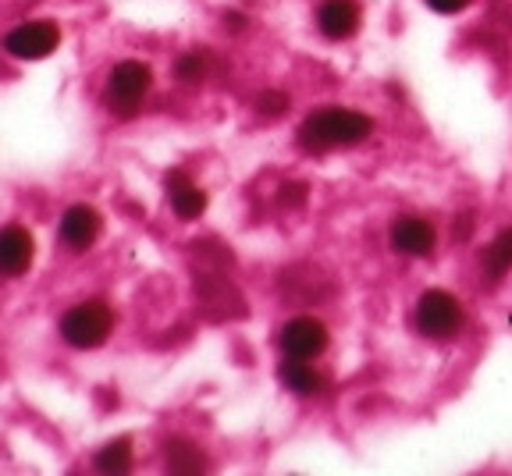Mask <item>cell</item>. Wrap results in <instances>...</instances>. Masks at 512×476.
<instances>
[{
  "label": "cell",
  "instance_id": "6da1fadb",
  "mask_svg": "<svg viewBox=\"0 0 512 476\" xmlns=\"http://www.w3.org/2000/svg\"><path fill=\"white\" fill-rule=\"evenodd\" d=\"M370 132H374V121L367 114L349 111V107H320V111L306 114V121L299 125L296 135L306 153H328L363 143Z\"/></svg>",
  "mask_w": 512,
  "mask_h": 476
},
{
  "label": "cell",
  "instance_id": "7a4b0ae2",
  "mask_svg": "<svg viewBox=\"0 0 512 476\" xmlns=\"http://www.w3.org/2000/svg\"><path fill=\"white\" fill-rule=\"evenodd\" d=\"M114 324H118V313L107 299H82L75 306H68L57 324L61 331V342L72 345L79 352H89V349H100L114 334Z\"/></svg>",
  "mask_w": 512,
  "mask_h": 476
},
{
  "label": "cell",
  "instance_id": "3957f363",
  "mask_svg": "<svg viewBox=\"0 0 512 476\" xmlns=\"http://www.w3.org/2000/svg\"><path fill=\"white\" fill-rule=\"evenodd\" d=\"M153 89V68L146 61H118L107 75V89H104V104L111 114L118 118H132V114L143 107L146 93Z\"/></svg>",
  "mask_w": 512,
  "mask_h": 476
},
{
  "label": "cell",
  "instance_id": "277c9868",
  "mask_svg": "<svg viewBox=\"0 0 512 476\" xmlns=\"http://www.w3.org/2000/svg\"><path fill=\"white\" fill-rule=\"evenodd\" d=\"M463 320H466L463 302L452 292H445V288H431V292H424L420 302H416V327H420V334L434 338V342L456 338L463 331Z\"/></svg>",
  "mask_w": 512,
  "mask_h": 476
},
{
  "label": "cell",
  "instance_id": "5b68a950",
  "mask_svg": "<svg viewBox=\"0 0 512 476\" xmlns=\"http://www.w3.org/2000/svg\"><path fill=\"white\" fill-rule=\"evenodd\" d=\"M61 47V29L47 18L36 22H22L4 36V54L15 61H43Z\"/></svg>",
  "mask_w": 512,
  "mask_h": 476
},
{
  "label": "cell",
  "instance_id": "8992f818",
  "mask_svg": "<svg viewBox=\"0 0 512 476\" xmlns=\"http://www.w3.org/2000/svg\"><path fill=\"white\" fill-rule=\"evenodd\" d=\"M278 345L292 359H317L320 352L328 349V327L320 324L317 317H292L278 331Z\"/></svg>",
  "mask_w": 512,
  "mask_h": 476
},
{
  "label": "cell",
  "instance_id": "52a82bcc",
  "mask_svg": "<svg viewBox=\"0 0 512 476\" xmlns=\"http://www.w3.org/2000/svg\"><path fill=\"white\" fill-rule=\"evenodd\" d=\"M100 235H104V217H100L96 207H89V203H72V207L61 214V242L72 249V253L93 249Z\"/></svg>",
  "mask_w": 512,
  "mask_h": 476
},
{
  "label": "cell",
  "instance_id": "ba28073f",
  "mask_svg": "<svg viewBox=\"0 0 512 476\" xmlns=\"http://www.w3.org/2000/svg\"><path fill=\"white\" fill-rule=\"evenodd\" d=\"M36 260V238L22 224L0 228V278H22Z\"/></svg>",
  "mask_w": 512,
  "mask_h": 476
},
{
  "label": "cell",
  "instance_id": "9c48e42d",
  "mask_svg": "<svg viewBox=\"0 0 512 476\" xmlns=\"http://www.w3.org/2000/svg\"><path fill=\"white\" fill-rule=\"evenodd\" d=\"M164 192H168L171 210H175L182 221H196V217H203V210H207V192L192 182L189 171H182V167H175V171L164 175Z\"/></svg>",
  "mask_w": 512,
  "mask_h": 476
},
{
  "label": "cell",
  "instance_id": "30bf717a",
  "mask_svg": "<svg viewBox=\"0 0 512 476\" xmlns=\"http://www.w3.org/2000/svg\"><path fill=\"white\" fill-rule=\"evenodd\" d=\"M360 22H363V11L356 0H324L317 11V29L328 40H349V36H356Z\"/></svg>",
  "mask_w": 512,
  "mask_h": 476
},
{
  "label": "cell",
  "instance_id": "8fae6325",
  "mask_svg": "<svg viewBox=\"0 0 512 476\" xmlns=\"http://www.w3.org/2000/svg\"><path fill=\"white\" fill-rule=\"evenodd\" d=\"M392 246L406 256H427L434 249L431 221H420V217H399V221L392 224Z\"/></svg>",
  "mask_w": 512,
  "mask_h": 476
},
{
  "label": "cell",
  "instance_id": "7c38bea8",
  "mask_svg": "<svg viewBox=\"0 0 512 476\" xmlns=\"http://www.w3.org/2000/svg\"><path fill=\"white\" fill-rule=\"evenodd\" d=\"M278 381L285 384L292 395H303V398L320 395V391H324V384H328V381H324V373H317L310 366V359H292V356L278 366Z\"/></svg>",
  "mask_w": 512,
  "mask_h": 476
},
{
  "label": "cell",
  "instance_id": "4fadbf2b",
  "mask_svg": "<svg viewBox=\"0 0 512 476\" xmlns=\"http://www.w3.org/2000/svg\"><path fill=\"white\" fill-rule=\"evenodd\" d=\"M164 466L171 473H203L207 469V455L200 452V445H192L185 437H175L164 445Z\"/></svg>",
  "mask_w": 512,
  "mask_h": 476
},
{
  "label": "cell",
  "instance_id": "5bb4252c",
  "mask_svg": "<svg viewBox=\"0 0 512 476\" xmlns=\"http://www.w3.org/2000/svg\"><path fill=\"white\" fill-rule=\"evenodd\" d=\"M93 466L107 476L128 473V469H132V441H128V437H114V441H107V445L96 452Z\"/></svg>",
  "mask_w": 512,
  "mask_h": 476
},
{
  "label": "cell",
  "instance_id": "9a60e30c",
  "mask_svg": "<svg viewBox=\"0 0 512 476\" xmlns=\"http://www.w3.org/2000/svg\"><path fill=\"white\" fill-rule=\"evenodd\" d=\"M484 267H488L491 281H498L512 267V228H502L495 235V242L484 249Z\"/></svg>",
  "mask_w": 512,
  "mask_h": 476
},
{
  "label": "cell",
  "instance_id": "2e32d148",
  "mask_svg": "<svg viewBox=\"0 0 512 476\" xmlns=\"http://www.w3.org/2000/svg\"><path fill=\"white\" fill-rule=\"evenodd\" d=\"M175 75L185 82V86H200V82L210 75L207 54H203V50H189V54H182V57H178V64H175Z\"/></svg>",
  "mask_w": 512,
  "mask_h": 476
},
{
  "label": "cell",
  "instance_id": "e0dca14e",
  "mask_svg": "<svg viewBox=\"0 0 512 476\" xmlns=\"http://www.w3.org/2000/svg\"><path fill=\"white\" fill-rule=\"evenodd\" d=\"M256 111L267 114V118H278V114L288 111V96L278 93V89H267V93L256 96Z\"/></svg>",
  "mask_w": 512,
  "mask_h": 476
},
{
  "label": "cell",
  "instance_id": "ac0fdd59",
  "mask_svg": "<svg viewBox=\"0 0 512 476\" xmlns=\"http://www.w3.org/2000/svg\"><path fill=\"white\" fill-rule=\"evenodd\" d=\"M438 15H459V11H466L473 4V0H427Z\"/></svg>",
  "mask_w": 512,
  "mask_h": 476
}]
</instances>
